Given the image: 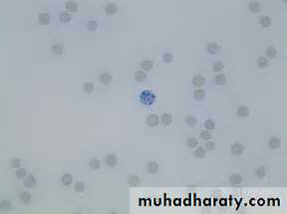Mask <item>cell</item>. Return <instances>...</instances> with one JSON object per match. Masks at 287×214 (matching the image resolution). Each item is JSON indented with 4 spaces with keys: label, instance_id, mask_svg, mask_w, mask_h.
Masks as SVG:
<instances>
[{
    "label": "cell",
    "instance_id": "obj_45",
    "mask_svg": "<svg viewBox=\"0 0 287 214\" xmlns=\"http://www.w3.org/2000/svg\"><path fill=\"white\" fill-rule=\"evenodd\" d=\"M20 165H21V160L19 158L11 159V166H12V167H19Z\"/></svg>",
    "mask_w": 287,
    "mask_h": 214
},
{
    "label": "cell",
    "instance_id": "obj_27",
    "mask_svg": "<svg viewBox=\"0 0 287 214\" xmlns=\"http://www.w3.org/2000/svg\"><path fill=\"white\" fill-rule=\"evenodd\" d=\"M83 90L85 93H92L93 91H94V84H93L92 82H85L83 85Z\"/></svg>",
    "mask_w": 287,
    "mask_h": 214
},
{
    "label": "cell",
    "instance_id": "obj_22",
    "mask_svg": "<svg viewBox=\"0 0 287 214\" xmlns=\"http://www.w3.org/2000/svg\"><path fill=\"white\" fill-rule=\"evenodd\" d=\"M259 24L262 27H268L271 24V18L268 16H261L259 18Z\"/></svg>",
    "mask_w": 287,
    "mask_h": 214
},
{
    "label": "cell",
    "instance_id": "obj_33",
    "mask_svg": "<svg viewBox=\"0 0 287 214\" xmlns=\"http://www.w3.org/2000/svg\"><path fill=\"white\" fill-rule=\"evenodd\" d=\"M276 53H277L276 49L272 46H269L268 48L266 49V55H267V57L270 59H273L275 56H276Z\"/></svg>",
    "mask_w": 287,
    "mask_h": 214
},
{
    "label": "cell",
    "instance_id": "obj_18",
    "mask_svg": "<svg viewBox=\"0 0 287 214\" xmlns=\"http://www.w3.org/2000/svg\"><path fill=\"white\" fill-rule=\"evenodd\" d=\"M213 82L216 85H224L226 83V78L223 74H218L213 78Z\"/></svg>",
    "mask_w": 287,
    "mask_h": 214
},
{
    "label": "cell",
    "instance_id": "obj_43",
    "mask_svg": "<svg viewBox=\"0 0 287 214\" xmlns=\"http://www.w3.org/2000/svg\"><path fill=\"white\" fill-rule=\"evenodd\" d=\"M15 174H16V176L17 177H19V178H23L24 176L26 175V169L25 168H20V169H18V170L15 172Z\"/></svg>",
    "mask_w": 287,
    "mask_h": 214
},
{
    "label": "cell",
    "instance_id": "obj_17",
    "mask_svg": "<svg viewBox=\"0 0 287 214\" xmlns=\"http://www.w3.org/2000/svg\"><path fill=\"white\" fill-rule=\"evenodd\" d=\"M152 67H154V63H152V61H151V60H145V61L141 62V68H142L144 71L152 70Z\"/></svg>",
    "mask_w": 287,
    "mask_h": 214
},
{
    "label": "cell",
    "instance_id": "obj_5",
    "mask_svg": "<svg viewBox=\"0 0 287 214\" xmlns=\"http://www.w3.org/2000/svg\"><path fill=\"white\" fill-rule=\"evenodd\" d=\"M243 150H244L243 144H239V142H235V144H231V147H230V151H231L233 154H241Z\"/></svg>",
    "mask_w": 287,
    "mask_h": 214
},
{
    "label": "cell",
    "instance_id": "obj_42",
    "mask_svg": "<svg viewBox=\"0 0 287 214\" xmlns=\"http://www.w3.org/2000/svg\"><path fill=\"white\" fill-rule=\"evenodd\" d=\"M223 64L221 63V62H215V63L213 64V71L214 72H220V71H222L223 70Z\"/></svg>",
    "mask_w": 287,
    "mask_h": 214
},
{
    "label": "cell",
    "instance_id": "obj_14",
    "mask_svg": "<svg viewBox=\"0 0 287 214\" xmlns=\"http://www.w3.org/2000/svg\"><path fill=\"white\" fill-rule=\"evenodd\" d=\"M99 80L103 84H109L112 81V75L110 73H102L100 77H99Z\"/></svg>",
    "mask_w": 287,
    "mask_h": 214
},
{
    "label": "cell",
    "instance_id": "obj_23",
    "mask_svg": "<svg viewBox=\"0 0 287 214\" xmlns=\"http://www.w3.org/2000/svg\"><path fill=\"white\" fill-rule=\"evenodd\" d=\"M140 177L137 176V175H131L130 177L128 178V183L130 184L131 186H137L140 184Z\"/></svg>",
    "mask_w": 287,
    "mask_h": 214
},
{
    "label": "cell",
    "instance_id": "obj_13",
    "mask_svg": "<svg viewBox=\"0 0 287 214\" xmlns=\"http://www.w3.org/2000/svg\"><path fill=\"white\" fill-rule=\"evenodd\" d=\"M158 169V164L155 161H149L146 164V170H148L149 173H155Z\"/></svg>",
    "mask_w": 287,
    "mask_h": 214
},
{
    "label": "cell",
    "instance_id": "obj_41",
    "mask_svg": "<svg viewBox=\"0 0 287 214\" xmlns=\"http://www.w3.org/2000/svg\"><path fill=\"white\" fill-rule=\"evenodd\" d=\"M255 174H256V176L259 178L264 177L265 176V168L262 167V166H260V167H258L255 170Z\"/></svg>",
    "mask_w": 287,
    "mask_h": 214
},
{
    "label": "cell",
    "instance_id": "obj_36",
    "mask_svg": "<svg viewBox=\"0 0 287 214\" xmlns=\"http://www.w3.org/2000/svg\"><path fill=\"white\" fill-rule=\"evenodd\" d=\"M86 28L88 29L89 31H95V30H97L98 24L96 23V21H93V20H91V21H89L86 24Z\"/></svg>",
    "mask_w": 287,
    "mask_h": 214
},
{
    "label": "cell",
    "instance_id": "obj_37",
    "mask_svg": "<svg viewBox=\"0 0 287 214\" xmlns=\"http://www.w3.org/2000/svg\"><path fill=\"white\" fill-rule=\"evenodd\" d=\"M161 59H163V61L164 62V63H170V62L173 60V56L170 54V53L167 52V53H164V54H163Z\"/></svg>",
    "mask_w": 287,
    "mask_h": 214
},
{
    "label": "cell",
    "instance_id": "obj_34",
    "mask_svg": "<svg viewBox=\"0 0 287 214\" xmlns=\"http://www.w3.org/2000/svg\"><path fill=\"white\" fill-rule=\"evenodd\" d=\"M268 65V60L265 57H259L257 59V66L259 68H265Z\"/></svg>",
    "mask_w": 287,
    "mask_h": 214
},
{
    "label": "cell",
    "instance_id": "obj_40",
    "mask_svg": "<svg viewBox=\"0 0 287 214\" xmlns=\"http://www.w3.org/2000/svg\"><path fill=\"white\" fill-rule=\"evenodd\" d=\"M199 138L201 139H204V141H206V139H210L211 135H210V133H209L208 130H201V133H199Z\"/></svg>",
    "mask_w": 287,
    "mask_h": 214
},
{
    "label": "cell",
    "instance_id": "obj_26",
    "mask_svg": "<svg viewBox=\"0 0 287 214\" xmlns=\"http://www.w3.org/2000/svg\"><path fill=\"white\" fill-rule=\"evenodd\" d=\"M19 198L22 203H29V202L31 201V195H30L28 192H21Z\"/></svg>",
    "mask_w": 287,
    "mask_h": 214
},
{
    "label": "cell",
    "instance_id": "obj_6",
    "mask_svg": "<svg viewBox=\"0 0 287 214\" xmlns=\"http://www.w3.org/2000/svg\"><path fill=\"white\" fill-rule=\"evenodd\" d=\"M38 22L41 25H47L50 23V15L46 12H42L38 15Z\"/></svg>",
    "mask_w": 287,
    "mask_h": 214
},
{
    "label": "cell",
    "instance_id": "obj_10",
    "mask_svg": "<svg viewBox=\"0 0 287 214\" xmlns=\"http://www.w3.org/2000/svg\"><path fill=\"white\" fill-rule=\"evenodd\" d=\"M117 11H118V8H117L116 4L114 3L107 4L106 8H105V12H106L107 15H114V14H116Z\"/></svg>",
    "mask_w": 287,
    "mask_h": 214
},
{
    "label": "cell",
    "instance_id": "obj_2",
    "mask_svg": "<svg viewBox=\"0 0 287 214\" xmlns=\"http://www.w3.org/2000/svg\"><path fill=\"white\" fill-rule=\"evenodd\" d=\"M146 123L149 127H155L160 124V118L158 115L155 114H151L149 115L146 118Z\"/></svg>",
    "mask_w": 287,
    "mask_h": 214
},
{
    "label": "cell",
    "instance_id": "obj_1",
    "mask_svg": "<svg viewBox=\"0 0 287 214\" xmlns=\"http://www.w3.org/2000/svg\"><path fill=\"white\" fill-rule=\"evenodd\" d=\"M140 100L144 105H152L155 102V96L151 91H143L140 95Z\"/></svg>",
    "mask_w": 287,
    "mask_h": 214
},
{
    "label": "cell",
    "instance_id": "obj_7",
    "mask_svg": "<svg viewBox=\"0 0 287 214\" xmlns=\"http://www.w3.org/2000/svg\"><path fill=\"white\" fill-rule=\"evenodd\" d=\"M193 98L196 101H202L205 98V91L201 88H196L193 91Z\"/></svg>",
    "mask_w": 287,
    "mask_h": 214
},
{
    "label": "cell",
    "instance_id": "obj_20",
    "mask_svg": "<svg viewBox=\"0 0 287 214\" xmlns=\"http://www.w3.org/2000/svg\"><path fill=\"white\" fill-rule=\"evenodd\" d=\"M161 121L164 126H169L172 123V116H170V114H167V113H164L161 117Z\"/></svg>",
    "mask_w": 287,
    "mask_h": 214
},
{
    "label": "cell",
    "instance_id": "obj_19",
    "mask_svg": "<svg viewBox=\"0 0 287 214\" xmlns=\"http://www.w3.org/2000/svg\"><path fill=\"white\" fill-rule=\"evenodd\" d=\"M242 181V177L239 174H232L230 175L229 177V182L233 184V185H237V184L241 183Z\"/></svg>",
    "mask_w": 287,
    "mask_h": 214
},
{
    "label": "cell",
    "instance_id": "obj_3",
    "mask_svg": "<svg viewBox=\"0 0 287 214\" xmlns=\"http://www.w3.org/2000/svg\"><path fill=\"white\" fill-rule=\"evenodd\" d=\"M193 84L194 87L196 88H201L203 85L205 84V79L204 77L201 75H196L193 78Z\"/></svg>",
    "mask_w": 287,
    "mask_h": 214
},
{
    "label": "cell",
    "instance_id": "obj_12",
    "mask_svg": "<svg viewBox=\"0 0 287 214\" xmlns=\"http://www.w3.org/2000/svg\"><path fill=\"white\" fill-rule=\"evenodd\" d=\"M206 50H207L209 54H216V53H218V51H219V46H218L216 43L212 42L208 44L207 47H206Z\"/></svg>",
    "mask_w": 287,
    "mask_h": 214
},
{
    "label": "cell",
    "instance_id": "obj_8",
    "mask_svg": "<svg viewBox=\"0 0 287 214\" xmlns=\"http://www.w3.org/2000/svg\"><path fill=\"white\" fill-rule=\"evenodd\" d=\"M268 145L270 148H278L280 147L281 145V141L279 138H277V136H272L270 138L268 141Z\"/></svg>",
    "mask_w": 287,
    "mask_h": 214
},
{
    "label": "cell",
    "instance_id": "obj_24",
    "mask_svg": "<svg viewBox=\"0 0 287 214\" xmlns=\"http://www.w3.org/2000/svg\"><path fill=\"white\" fill-rule=\"evenodd\" d=\"M194 156L196 157V158H203V157L205 156V150L201 147H199L196 148V150H194Z\"/></svg>",
    "mask_w": 287,
    "mask_h": 214
},
{
    "label": "cell",
    "instance_id": "obj_4",
    "mask_svg": "<svg viewBox=\"0 0 287 214\" xmlns=\"http://www.w3.org/2000/svg\"><path fill=\"white\" fill-rule=\"evenodd\" d=\"M105 161H106L107 165L111 166V167H114L117 163H118V159H117V156L113 153H109L107 154L106 157H105Z\"/></svg>",
    "mask_w": 287,
    "mask_h": 214
},
{
    "label": "cell",
    "instance_id": "obj_16",
    "mask_svg": "<svg viewBox=\"0 0 287 214\" xmlns=\"http://www.w3.org/2000/svg\"><path fill=\"white\" fill-rule=\"evenodd\" d=\"M134 78L135 80H137V81L142 82L146 79V74L145 71H136V72L134 73Z\"/></svg>",
    "mask_w": 287,
    "mask_h": 214
},
{
    "label": "cell",
    "instance_id": "obj_11",
    "mask_svg": "<svg viewBox=\"0 0 287 214\" xmlns=\"http://www.w3.org/2000/svg\"><path fill=\"white\" fill-rule=\"evenodd\" d=\"M24 185L27 187H34L36 185V179L33 175H28L24 179Z\"/></svg>",
    "mask_w": 287,
    "mask_h": 214
},
{
    "label": "cell",
    "instance_id": "obj_28",
    "mask_svg": "<svg viewBox=\"0 0 287 214\" xmlns=\"http://www.w3.org/2000/svg\"><path fill=\"white\" fill-rule=\"evenodd\" d=\"M249 10H250L252 13L259 12V11H260V4H259V2H256V1L250 2V4H249Z\"/></svg>",
    "mask_w": 287,
    "mask_h": 214
},
{
    "label": "cell",
    "instance_id": "obj_31",
    "mask_svg": "<svg viewBox=\"0 0 287 214\" xmlns=\"http://www.w3.org/2000/svg\"><path fill=\"white\" fill-rule=\"evenodd\" d=\"M59 19L62 23H67L71 20V15L68 12H61L59 15Z\"/></svg>",
    "mask_w": 287,
    "mask_h": 214
},
{
    "label": "cell",
    "instance_id": "obj_25",
    "mask_svg": "<svg viewBox=\"0 0 287 214\" xmlns=\"http://www.w3.org/2000/svg\"><path fill=\"white\" fill-rule=\"evenodd\" d=\"M61 181L64 185H70V184L73 182V176L69 173H66L61 177Z\"/></svg>",
    "mask_w": 287,
    "mask_h": 214
},
{
    "label": "cell",
    "instance_id": "obj_29",
    "mask_svg": "<svg viewBox=\"0 0 287 214\" xmlns=\"http://www.w3.org/2000/svg\"><path fill=\"white\" fill-rule=\"evenodd\" d=\"M197 121L194 116H187V118H185V124H187L188 127H194L196 124Z\"/></svg>",
    "mask_w": 287,
    "mask_h": 214
},
{
    "label": "cell",
    "instance_id": "obj_9",
    "mask_svg": "<svg viewBox=\"0 0 287 214\" xmlns=\"http://www.w3.org/2000/svg\"><path fill=\"white\" fill-rule=\"evenodd\" d=\"M249 115V109L246 106H239L237 108V116L238 117L244 118Z\"/></svg>",
    "mask_w": 287,
    "mask_h": 214
},
{
    "label": "cell",
    "instance_id": "obj_44",
    "mask_svg": "<svg viewBox=\"0 0 287 214\" xmlns=\"http://www.w3.org/2000/svg\"><path fill=\"white\" fill-rule=\"evenodd\" d=\"M204 147H205V150H213L214 147H215V144H214L213 141H208L205 142Z\"/></svg>",
    "mask_w": 287,
    "mask_h": 214
},
{
    "label": "cell",
    "instance_id": "obj_35",
    "mask_svg": "<svg viewBox=\"0 0 287 214\" xmlns=\"http://www.w3.org/2000/svg\"><path fill=\"white\" fill-rule=\"evenodd\" d=\"M0 208H1L2 210H9L11 208V202L4 199V200L0 202Z\"/></svg>",
    "mask_w": 287,
    "mask_h": 214
},
{
    "label": "cell",
    "instance_id": "obj_21",
    "mask_svg": "<svg viewBox=\"0 0 287 214\" xmlns=\"http://www.w3.org/2000/svg\"><path fill=\"white\" fill-rule=\"evenodd\" d=\"M65 7L69 12H76L78 9V5L75 1H68L67 3H66Z\"/></svg>",
    "mask_w": 287,
    "mask_h": 214
},
{
    "label": "cell",
    "instance_id": "obj_39",
    "mask_svg": "<svg viewBox=\"0 0 287 214\" xmlns=\"http://www.w3.org/2000/svg\"><path fill=\"white\" fill-rule=\"evenodd\" d=\"M204 127H205V129L207 130H213L214 127H215V123L212 120H206L204 121Z\"/></svg>",
    "mask_w": 287,
    "mask_h": 214
},
{
    "label": "cell",
    "instance_id": "obj_15",
    "mask_svg": "<svg viewBox=\"0 0 287 214\" xmlns=\"http://www.w3.org/2000/svg\"><path fill=\"white\" fill-rule=\"evenodd\" d=\"M51 51L54 55H61L63 51H64V47L62 44H55L51 47Z\"/></svg>",
    "mask_w": 287,
    "mask_h": 214
},
{
    "label": "cell",
    "instance_id": "obj_30",
    "mask_svg": "<svg viewBox=\"0 0 287 214\" xmlns=\"http://www.w3.org/2000/svg\"><path fill=\"white\" fill-rule=\"evenodd\" d=\"M187 144L188 147H197V144H199V141H197V138H194V136H190V138H188L187 139Z\"/></svg>",
    "mask_w": 287,
    "mask_h": 214
},
{
    "label": "cell",
    "instance_id": "obj_38",
    "mask_svg": "<svg viewBox=\"0 0 287 214\" xmlns=\"http://www.w3.org/2000/svg\"><path fill=\"white\" fill-rule=\"evenodd\" d=\"M74 188H75V191L83 192L84 189H85V184H84L83 182H81V181H78V182H76V184H75Z\"/></svg>",
    "mask_w": 287,
    "mask_h": 214
},
{
    "label": "cell",
    "instance_id": "obj_32",
    "mask_svg": "<svg viewBox=\"0 0 287 214\" xmlns=\"http://www.w3.org/2000/svg\"><path fill=\"white\" fill-rule=\"evenodd\" d=\"M100 165H101L100 160L97 159V158H92L89 161V166L92 169H99V168H100Z\"/></svg>",
    "mask_w": 287,
    "mask_h": 214
}]
</instances>
